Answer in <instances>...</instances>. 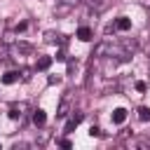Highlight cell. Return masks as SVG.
<instances>
[{
  "label": "cell",
  "instance_id": "6da1fadb",
  "mask_svg": "<svg viewBox=\"0 0 150 150\" xmlns=\"http://www.w3.org/2000/svg\"><path fill=\"white\" fill-rule=\"evenodd\" d=\"M26 110H28V103H23V101H19V103H12L9 105V120H21L23 115H26Z\"/></svg>",
  "mask_w": 150,
  "mask_h": 150
},
{
  "label": "cell",
  "instance_id": "7a4b0ae2",
  "mask_svg": "<svg viewBox=\"0 0 150 150\" xmlns=\"http://www.w3.org/2000/svg\"><path fill=\"white\" fill-rule=\"evenodd\" d=\"M91 56H96V59H103V56H112V47H110L108 42H98V45L94 47Z\"/></svg>",
  "mask_w": 150,
  "mask_h": 150
},
{
  "label": "cell",
  "instance_id": "3957f363",
  "mask_svg": "<svg viewBox=\"0 0 150 150\" xmlns=\"http://www.w3.org/2000/svg\"><path fill=\"white\" fill-rule=\"evenodd\" d=\"M45 42L47 45H63V35H59L56 30H45Z\"/></svg>",
  "mask_w": 150,
  "mask_h": 150
},
{
  "label": "cell",
  "instance_id": "277c9868",
  "mask_svg": "<svg viewBox=\"0 0 150 150\" xmlns=\"http://www.w3.org/2000/svg\"><path fill=\"white\" fill-rule=\"evenodd\" d=\"M84 2H87V7L96 14V12H103V9L108 7V2H110V0H84Z\"/></svg>",
  "mask_w": 150,
  "mask_h": 150
},
{
  "label": "cell",
  "instance_id": "5b68a950",
  "mask_svg": "<svg viewBox=\"0 0 150 150\" xmlns=\"http://www.w3.org/2000/svg\"><path fill=\"white\" fill-rule=\"evenodd\" d=\"M45 122H47L45 110H42V108H35V110H33V124H35V127H45Z\"/></svg>",
  "mask_w": 150,
  "mask_h": 150
},
{
  "label": "cell",
  "instance_id": "8992f818",
  "mask_svg": "<svg viewBox=\"0 0 150 150\" xmlns=\"http://www.w3.org/2000/svg\"><path fill=\"white\" fill-rule=\"evenodd\" d=\"M70 9H73V5H70L68 0H66V2H59V5L54 7V16H66Z\"/></svg>",
  "mask_w": 150,
  "mask_h": 150
},
{
  "label": "cell",
  "instance_id": "52a82bcc",
  "mask_svg": "<svg viewBox=\"0 0 150 150\" xmlns=\"http://www.w3.org/2000/svg\"><path fill=\"white\" fill-rule=\"evenodd\" d=\"M82 117H84L82 112H75V115H73V117H70V120L66 122V134H70V131H73V129H75V127H77V124L82 122Z\"/></svg>",
  "mask_w": 150,
  "mask_h": 150
},
{
  "label": "cell",
  "instance_id": "ba28073f",
  "mask_svg": "<svg viewBox=\"0 0 150 150\" xmlns=\"http://www.w3.org/2000/svg\"><path fill=\"white\" fill-rule=\"evenodd\" d=\"M77 38H80L82 42H89V40L94 38V33H91L89 26H82V28H77Z\"/></svg>",
  "mask_w": 150,
  "mask_h": 150
},
{
  "label": "cell",
  "instance_id": "9c48e42d",
  "mask_svg": "<svg viewBox=\"0 0 150 150\" xmlns=\"http://www.w3.org/2000/svg\"><path fill=\"white\" fill-rule=\"evenodd\" d=\"M68 112H70V103H68V98H63V101L59 103V110H56V117H59V120H63V117H66Z\"/></svg>",
  "mask_w": 150,
  "mask_h": 150
},
{
  "label": "cell",
  "instance_id": "30bf717a",
  "mask_svg": "<svg viewBox=\"0 0 150 150\" xmlns=\"http://www.w3.org/2000/svg\"><path fill=\"white\" fill-rule=\"evenodd\" d=\"M124 120H127V110H124V108H115V110H112V122H115V124H122Z\"/></svg>",
  "mask_w": 150,
  "mask_h": 150
},
{
  "label": "cell",
  "instance_id": "8fae6325",
  "mask_svg": "<svg viewBox=\"0 0 150 150\" xmlns=\"http://www.w3.org/2000/svg\"><path fill=\"white\" fill-rule=\"evenodd\" d=\"M115 28H117V30H129V28H131V21H129L127 16H120V19L115 21Z\"/></svg>",
  "mask_w": 150,
  "mask_h": 150
},
{
  "label": "cell",
  "instance_id": "7c38bea8",
  "mask_svg": "<svg viewBox=\"0 0 150 150\" xmlns=\"http://www.w3.org/2000/svg\"><path fill=\"white\" fill-rule=\"evenodd\" d=\"M49 66H52V56H40V59H38V63H35V68H38V70H47Z\"/></svg>",
  "mask_w": 150,
  "mask_h": 150
},
{
  "label": "cell",
  "instance_id": "4fadbf2b",
  "mask_svg": "<svg viewBox=\"0 0 150 150\" xmlns=\"http://www.w3.org/2000/svg\"><path fill=\"white\" fill-rule=\"evenodd\" d=\"M16 80H19V73H14V70H7L2 75V84H14Z\"/></svg>",
  "mask_w": 150,
  "mask_h": 150
},
{
  "label": "cell",
  "instance_id": "5bb4252c",
  "mask_svg": "<svg viewBox=\"0 0 150 150\" xmlns=\"http://www.w3.org/2000/svg\"><path fill=\"white\" fill-rule=\"evenodd\" d=\"M122 45H124V52H129V54H134V52L138 49V42H136V40H129V38H127Z\"/></svg>",
  "mask_w": 150,
  "mask_h": 150
},
{
  "label": "cell",
  "instance_id": "9a60e30c",
  "mask_svg": "<svg viewBox=\"0 0 150 150\" xmlns=\"http://www.w3.org/2000/svg\"><path fill=\"white\" fill-rule=\"evenodd\" d=\"M138 120L141 122H150V108L148 105H141L138 108Z\"/></svg>",
  "mask_w": 150,
  "mask_h": 150
},
{
  "label": "cell",
  "instance_id": "2e32d148",
  "mask_svg": "<svg viewBox=\"0 0 150 150\" xmlns=\"http://www.w3.org/2000/svg\"><path fill=\"white\" fill-rule=\"evenodd\" d=\"M7 59H9V45L2 42L0 45V61H7Z\"/></svg>",
  "mask_w": 150,
  "mask_h": 150
},
{
  "label": "cell",
  "instance_id": "e0dca14e",
  "mask_svg": "<svg viewBox=\"0 0 150 150\" xmlns=\"http://www.w3.org/2000/svg\"><path fill=\"white\" fill-rule=\"evenodd\" d=\"M14 49H16V52H23V54H26V52H33V47H30L28 42H16Z\"/></svg>",
  "mask_w": 150,
  "mask_h": 150
},
{
  "label": "cell",
  "instance_id": "ac0fdd59",
  "mask_svg": "<svg viewBox=\"0 0 150 150\" xmlns=\"http://www.w3.org/2000/svg\"><path fill=\"white\" fill-rule=\"evenodd\" d=\"M30 77H33V75H30V70H28V68H23V70H21V80H23V82H28Z\"/></svg>",
  "mask_w": 150,
  "mask_h": 150
},
{
  "label": "cell",
  "instance_id": "d6986e66",
  "mask_svg": "<svg viewBox=\"0 0 150 150\" xmlns=\"http://www.w3.org/2000/svg\"><path fill=\"white\" fill-rule=\"evenodd\" d=\"M89 136H101V129H98L96 124H91V127H89Z\"/></svg>",
  "mask_w": 150,
  "mask_h": 150
},
{
  "label": "cell",
  "instance_id": "ffe728a7",
  "mask_svg": "<svg viewBox=\"0 0 150 150\" xmlns=\"http://www.w3.org/2000/svg\"><path fill=\"white\" fill-rule=\"evenodd\" d=\"M47 82H49V84H59V82H61V75H49Z\"/></svg>",
  "mask_w": 150,
  "mask_h": 150
},
{
  "label": "cell",
  "instance_id": "44dd1931",
  "mask_svg": "<svg viewBox=\"0 0 150 150\" xmlns=\"http://www.w3.org/2000/svg\"><path fill=\"white\" fill-rule=\"evenodd\" d=\"M145 89H148L145 82H136V91H145Z\"/></svg>",
  "mask_w": 150,
  "mask_h": 150
},
{
  "label": "cell",
  "instance_id": "7402d4cb",
  "mask_svg": "<svg viewBox=\"0 0 150 150\" xmlns=\"http://www.w3.org/2000/svg\"><path fill=\"white\" fill-rule=\"evenodd\" d=\"M61 148H73V143H70L68 138H63V141H61Z\"/></svg>",
  "mask_w": 150,
  "mask_h": 150
},
{
  "label": "cell",
  "instance_id": "603a6c76",
  "mask_svg": "<svg viewBox=\"0 0 150 150\" xmlns=\"http://www.w3.org/2000/svg\"><path fill=\"white\" fill-rule=\"evenodd\" d=\"M26 26H28V23H26V21H21V23H16V30H26Z\"/></svg>",
  "mask_w": 150,
  "mask_h": 150
},
{
  "label": "cell",
  "instance_id": "cb8c5ba5",
  "mask_svg": "<svg viewBox=\"0 0 150 150\" xmlns=\"http://www.w3.org/2000/svg\"><path fill=\"white\" fill-rule=\"evenodd\" d=\"M143 2V7H150V0H141Z\"/></svg>",
  "mask_w": 150,
  "mask_h": 150
},
{
  "label": "cell",
  "instance_id": "d4e9b609",
  "mask_svg": "<svg viewBox=\"0 0 150 150\" xmlns=\"http://www.w3.org/2000/svg\"><path fill=\"white\" fill-rule=\"evenodd\" d=\"M145 49H148V54H150V42H148V47H145Z\"/></svg>",
  "mask_w": 150,
  "mask_h": 150
},
{
  "label": "cell",
  "instance_id": "484cf974",
  "mask_svg": "<svg viewBox=\"0 0 150 150\" xmlns=\"http://www.w3.org/2000/svg\"><path fill=\"white\" fill-rule=\"evenodd\" d=\"M0 28H2V26H0Z\"/></svg>",
  "mask_w": 150,
  "mask_h": 150
}]
</instances>
